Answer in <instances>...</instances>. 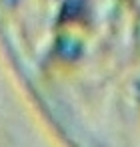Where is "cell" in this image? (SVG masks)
<instances>
[{"label": "cell", "mask_w": 140, "mask_h": 147, "mask_svg": "<svg viewBox=\"0 0 140 147\" xmlns=\"http://www.w3.org/2000/svg\"><path fill=\"white\" fill-rule=\"evenodd\" d=\"M0 30L32 89L82 103L140 147V0H0Z\"/></svg>", "instance_id": "6da1fadb"}]
</instances>
